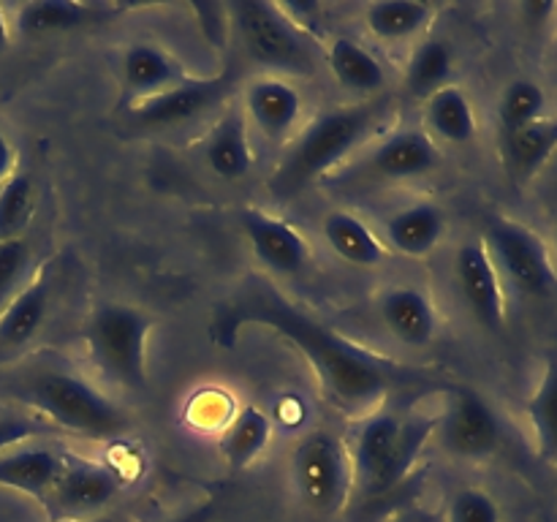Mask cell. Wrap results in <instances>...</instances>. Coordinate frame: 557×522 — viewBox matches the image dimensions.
Here are the masks:
<instances>
[{"label": "cell", "instance_id": "obj_18", "mask_svg": "<svg viewBox=\"0 0 557 522\" xmlns=\"http://www.w3.org/2000/svg\"><path fill=\"white\" fill-rule=\"evenodd\" d=\"M65 457L47 446H16L0 455V487L20 489L44 504L63 471Z\"/></svg>", "mask_w": 557, "mask_h": 522}, {"label": "cell", "instance_id": "obj_39", "mask_svg": "<svg viewBox=\"0 0 557 522\" xmlns=\"http://www.w3.org/2000/svg\"><path fill=\"white\" fill-rule=\"evenodd\" d=\"M58 522H117V520L109 514H101V517H90V520H58Z\"/></svg>", "mask_w": 557, "mask_h": 522}, {"label": "cell", "instance_id": "obj_26", "mask_svg": "<svg viewBox=\"0 0 557 522\" xmlns=\"http://www.w3.org/2000/svg\"><path fill=\"white\" fill-rule=\"evenodd\" d=\"M272 438V422L259 406H245L221 433L218 451L232 468H248Z\"/></svg>", "mask_w": 557, "mask_h": 522}, {"label": "cell", "instance_id": "obj_25", "mask_svg": "<svg viewBox=\"0 0 557 522\" xmlns=\"http://www.w3.org/2000/svg\"><path fill=\"white\" fill-rule=\"evenodd\" d=\"M326 63L343 87L362 96L381 90L386 82L384 63L354 38H335L326 49Z\"/></svg>", "mask_w": 557, "mask_h": 522}, {"label": "cell", "instance_id": "obj_21", "mask_svg": "<svg viewBox=\"0 0 557 522\" xmlns=\"http://www.w3.org/2000/svg\"><path fill=\"white\" fill-rule=\"evenodd\" d=\"M123 76L141 98H150L156 92L169 90L185 79L183 65L163 52L161 47L147 41H136L123 54Z\"/></svg>", "mask_w": 557, "mask_h": 522}, {"label": "cell", "instance_id": "obj_30", "mask_svg": "<svg viewBox=\"0 0 557 522\" xmlns=\"http://www.w3.org/2000/svg\"><path fill=\"white\" fill-rule=\"evenodd\" d=\"M528 419L536 435L539 455L557 462V359L544 368L542 381L528 400Z\"/></svg>", "mask_w": 557, "mask_h": 522}, {"label": "cell", "instance_id": "obj_33", "mask_svg": "<svg viewBox=\"0 0 557 522\" xmlns=\"http://www.w3.org/2000/svg\"><path fill=\"white\" fill-rule=\"evenodd\" d=\"M30 270V248L22 237L0 243V313L20 294L22 281Z\"/></svg>", "mask_w": 557, "mask_h": 522}, {"label": "cell", "instance_id": "obj_6", "mask_svg": "<svg viewBox=\"0 0 557 522\" xmlns=\"http://www.w3.org/2000/svg\"><path fill=\"white\" fill-rule=\"evenodd\" d=\"M292 478L305 509L315 517L341 514L354 487L351 451L326 430L310 433L294 449Z\"/></svg>", "mask_w": 557, "mask_h": 522}, {"label": "cell", "instance_id": "obj_13", "mask_svg": "<svg viewBox=\"0 0 557 522\" xmlns=\"http://www.w3.org/2000/svg\"><path fill=\"white\" fill-rule=\"evenodd\" d=\"M239 223H243V232L253 253L270 270L281 272V275H297V272L305 270V264H308V243H305L297 228L261 210H245L239 215Z\"/></svg>", "mask_w": 557, "mask_h": 522}, {"label": "cell", "instance_id": "obj_4", "mask_svg": "<svg viewBox=\"0 0 557 522\" xmlns=\"http://www.w3.org/2000/svg\"><path fill=\"white\" fill-rule=\"evenodd\" d=\"M38 413L52 419L58 427L82 438H114L128 430L123 408L96 389L90 381L69 370H41L22 381L14 391Z\"/></svg>", "mask_w": 557, "mask_h": 522}, {"label": "cell", "instance_id": "obj_10", "mask_svg": "<svg viewBox=\"0 0 557 522\" xmlns=\"http://www.w3.org/2000/svg\"><path fill=\"white\" fill-rule=\"evenodd\" d=\"M120 473L101 462L65 460L52 493L44 504L58 520H90L117 498Z\"/></svg>", "mask_w": 557, "mask_h": 522}, {"label": "cell", "instance_id": "obj_32", "mask_svg": "<svg viewBox=\"0 0 557 522\" xmlns=\"http://www.w3.org/2000/svg\"><path fill=\"white\" fill-rule=\"evenodd\" d=\"M36 210V185L27 174H11L0 185V243L16 239Z\"/></svg>", "mask_w": 557, "mask_h": 522}, {"label": "cell", "instance_id": "obj_1", "mask_svg": "<svg viewBox=\"0 0 557 522\" xmlns=\"http://www.w3.org/2000/svg\"><path fill=\"white\" fill-rule=\"evenodd\" d=\"M248 324H264L292 340L315 370L326 397L346 411H368L400 373L392 362L343 340L313 315L267 286H250L228 299L212 321V335L221 346H232L239 330Z\"/></svg>", "mask_w": 557, "mask_h": 522}, {"label": "cell", "instance_id": "obj_9", "mask_svg": "<svg viewBox=\"0 0 557 522\" xmlns=\"http://www.w3.org/2000/svg\"><path fill=\"white\" fill-rule=\"evenodd\" d=\"M446 451L466 460H484L504 444V424L495 408L473 389H457L449 408L438 419Z\"/></svg>", "mask_w": 557, "mask_h": 522}, {"label": "cell", "instance_id": "obj_37", "mask_svg": "<svg viewBox=\"0 0 557 522\" xmlns=\"http://www.w3.org/2000/svg\"><path fill=\"white\" fill-rule=\"evenodd\" d=\"M11 166H14V150L0 130V185L11 177Z\"/></svg>", "mask_w": 557, "mask_h": 522}, {"label": "cell", "instance_id": "obj_5", "mask_svg": "<svg viewBox=\"0 0 557 522\" xmlns=\"http://www.w3.org/2000/svg\"><path fill=\"white\" fill-rule=\"evenodd\" d=\"M152 321L131 304L107 302L87 324V346L98 368L131 389L147 386V337Z\"/></svg>", "mask_w": 557, "mask_h": 522}, {"label": "cell", "instance_id": "obj_22", "mask_svg": "<svg viewBox=\"0 0 557 522\" xmlns=\"http://www.w3.org/2000/svg\"><path fill=\"white\" fill-rule=\"evenodd\" d=\"M324 237L330 248L354 266H379L389 256V250L375 237L373 228L351 212H330L324 221Z\"/></svg>", "mask_w": 557, "mask_h": 522}, {"label": "cell", "instance_id": "obj_36", "mask_svg": "<svg viewBox=\"0 0 557 522\" xmlns=\"http://www.w3.org/2000/svg\"><path fill=\"white\" fill-rule=\"evenodd\" d=\"M553 14V0H528V3H522V16H525V22H531V25H544Z\"/></svg>", "mask_w": 557, "mask_h": 522}, {"label": "cell", "instance_id": "obj_35", "mask_svg": "<svg viewBox=\"0 0 557 522\" xmlns=\"http://www.w3.org/2000/svg\"><path fill=\"white\" fill-rule=\"evenodd\" d=\"M38 433H41V424L33 422V419L0 413V455L16 449V446H25Z\"/></svg>", "mask_w": 557, "mask_h": 522}, {"label": "cell", "instance_id": "obj_2", "mask_svg": "<svg viewBox=\"0 0 557 522\" xmlns=\"http://www.w3.org/2000/svg\"><path fill=\"white\" fill-rule=\"evenodd\" d=\"M381 103H354V107L330 109L315 117L308 128L299 134L292 150L286 152L275 169V190L292 196L294 190L305 188L308 183L319 179L332 166L351 156L379 123Z\"/></svg>", "mask_w": 557, "mask_h": 522}, {"label": "cell", "instance_id": "obj_31", "mask_svg": "<svg viewBox=\"0 0 557 522\" xmlns=\"http://www.w3.org/2000/svg\"><path fill=\"white\" fill-rule=\"evenodd\" d=\"M547 117V92L533 79H515L498 101L500 134L525 128L536 120Z\"/></svg>", "mask_w": 557, "mask_h": 522}, {"label": "cell", "instance_id": "obj_7", "mask_svg": "<svg viewBox=\"0 0 557 522\" xmlns=\"http://www.w3.org/2000/svg\"><path fill=\"white\" fill-rule=\"evenodd\" d=\"M500 275L525 297H549L557 288V272L547 243L525 223L493 217L484 237Z\"/></svg>", "mask_w": 557, "mask_h": 522}, {"label": "cell", "instance_id": "obj_28", "mask_svg": "<svg viewBox=\"0 0 557 522\" xmlns=\"http://www.w3.org/2000/svg\"><path fill=\"white\" fill-rule=\"evenodd\" d=\"M433 20V5L422 0H375L364 9L368 30L381 41H406Z\"/></svg>", "mask_w": 557, "mask_h": 522}, {"label": "cell", "instance_id": "obj_23", "mask_svg": "<svg viewBox=\"0 0 557 522\" xmlns=\"http://www.w3.org/2000/svg\"><path fill=\"white\" fill-rule=\"evenodd\" d=\"M49 310V277L41 275L20 288L9 308L0 313V346L22 348L41 330Z\"/></svg>", "mask_w": 557, "mask_h": 522}, {"label": "cell", "instance_id": "obj_14", "mask_svg": "<svg viewBox=\"0 0 557 522\" xmlns=\"http://www.w3.org/2000/svg\"><path fill=\"white\" fill-rule=\"evenodd\" d=\"M125 5L117 3H76V0H33L16 11V30L22 36H52V33L79 30V27L107 25L120 16Z\"/></svg>", "mask_w": 557, "mask_h": 522}, {"label": "cell", "instance_id": "obj_19", "mask_svg": "<svg viewBox=\"0 0 557 522\" xmlns=\"http://www.w3.org/2000/svg\"><path fill=\"white\" fill-rule=\"evenodd\" d=\"M446 232V215L433 201H417L392 212L386 221V243L397 253L422 259L433 253Z\"/></svg>", "mask_w": 557, "mask_h": 522}, {"label": "cell", "instance_id": "obj_27", "mask_svg": "<svg viewBox=\"0 0 557 522\" xmlns=\"http://www.w3.org/2000/svg\"><path fill=\"white\" fill-rule=\"evenodd\" d=\"M424 103H428L424 117H428L430 130L438 139L451 141V145H468L476 136V114H473L471 101L460 87L446 85L444 90L433 92Z\"/></svg>", "mask_w": 557, "mask_h": 522}, {"label": "cell", "instance_id": "obj_29", "mask_svg": "<svg viewBox=\"0 0 557 522\" xmlns=\"http://www.w3.org/2000/svg\"><path fill=\"white\" fill-rule=\"evenodd\" d=\"M455 71V52L444 38H428L413 49L406 69V87L413 98L428 101L433 92L444 90Z\"/></svg>", "mask_w": 557, "mask_h": 522}, {"label": "cell", "instance_id": "obj_24", "mask_svg": "<svg viewBox=\"0 0 557 522\" xmlns=\"http://www.w3.org/2000/svg\"><path fill=\"white\" fill-rule=\"evenodd\" d=\"M207 166L221 179H243L253 169V152L248 141V125L243 114L232 112L215 125L210 141H207Z\"/></svg>", "mask_w": 557, "mask_h": 522}, {"label": "cell", "instance_id": "obj_12", "mask_svg": "<svg viewBox=\"0 0 557 522\" xmlns=\"http://www.w3.org/2000/svg\"><path fill=\"white\" fill-rule=\"evenodd\" d=\"M228 85H232L228 74L215 76V79H183L169 90L139 98L134 107V120L139 125H152V128L188 123L215 107L226 96Z\"/></svg>", "mask_w": 557, "mask_h": 522}, {"label": "cell", "instance_id": "obj_20", "mask_svg": "<svg viewBox=\"0 0 557 522\" xmlns=\"http://www.w3.org/2000/svg\"><path fill=\"white\" fill-rule=\"evenodd\" d=\"M557 150V120L542 117L525 128L500 134V158L511 179H531Z\"/></svg>", "mask_w": 557, "mask_h": 522}, {"label": "cell", "instance_id": "obj_34", "mask_svg": "<svg viewBox=\"0 0 557 522\" xmlns=\"http://www.w3.org/2000/svg\"><path fill=\"white\" fill-rule=\"evenodd\" d=\"M446 522H500V509L484 489L462 487L449 498Z\"/></svg>", "mask_w": 557, "mask_h": 522}, {"label": "cell", "instance_id": "obj_15", "mask_svg": "<svg viewBox=\"0 0 557 522\" xmlns=\"http://www.w3.org/2000/svg\"><path fill=\"white\" fill-rule=\"evenodd\" d=\"M245 107L261 134L277 141L286 139L294 125L299 123L305 101L302 92L292 82L281 79V76H261V79L250 82L248 92H245Z\"/></svg>", "mask_w": 557, "mask_h": 522}, {"label": "cell", "instance_id": "obj_16", "mask_svg": "<svg viewBox=\"0 0 557 522\" xmlns=\"http://www.w3.org/2000/svg\"><path fill=\"white\" fill-rule=\"evenodd\" d=\"M381 319L400 343L422 348L438 332V313L433 299L413 286H395L381 299Z\"/></svg>", "mask_w": 557, "mask_h": 522}, {"label": "cell", "instance_id": "obj_17", "mask_svg": "<svg viewBox=\"0 0 557 522\" xmlns=\"http://www.w3.org/2000/svg\"><path fill=\"white\" fill-rule=\"evenodd\" d=\"M438 166V145L424 130H397L370 156V169L386 179H413Z\"/></svg>", "mask_w": 557, "mask_h": 522}, {"label": "cell", "instance_id": "obj_3", "mask_svg": "<svg viewBox=\"0 0 557 522\" xmlns=\"http://www.w3.org/2000/svg\"><path fill=\"white\" fill-rule=\"evenodd\" d=\"M435 424L438 422L417 417L403 419L395 411L370 413L354 438V484H359V489L370 498L397 487L411 473Z\"/></svg>", "mask_w": 557, "mask_h": 522}, {"label": "cell", "instance_id": "obj_38", "mask_svg": "<svg viewBox=\"0 0 557 522\" xmlns=\"http://www.w3.org/2000/svg\"><path fill=\"white\" fill-rule=\"evenodd\" d=\"M9 47V22H5V14L3 9H0V52Z\"/></svg>", "mask_w": 557, "mask_h": 522}, {"label": "cell", "instance_id": "obj_8", "mask_svg": "<svg viewBox=\"0 0 557 522\" xmlns=\"http://www.w3.org/2000/svg\"><path fill=\"white\" fill-rule=\"evenodd\" d=\"M232 16L253 60L283 71L313 69L308 44L283 5L267 3V0H237L232 5Z\"/></svg>", "mask_w": 557, "mask_h": 522}, {"label": "cell", "instance_id": "obj_11", "mask_svg": "<svg viewBox=\"0 0 557 522\" xmlns=\"http://www.w3.org/2000/svg\"><path fill=\"white\" fill-rule=\"evenodd\" d=\"M455 277L473 319L490 332L504 330L506 299L500 272L482 239L460 245L455 256Z\"/></svg>", "mask_w": 557, "mask_h": 522}]
</instances>
